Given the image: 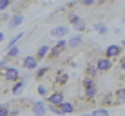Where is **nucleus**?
Returning a JSON list of instances; mask_svg holds the SVG:
<instances>
[{"label": "nucleus", "instance_id": "obj_12", "mask_svg": "<svg viewBox=\"0 0 125 116\" xmlns=\"http://www.w3.org/2000/svg\"><path fill=\"white\" fill-rule=\"evenodd\" d=\"M85 76H91V78H98L100 76V71H98L94 62H87V65H85Z\"/></svg>", "mask_w": 125, "mask_h": 116}, {"label": "nucleus", "instance_id": "obj_16", "mask_svg": "<svg viewBox=\"0 0 125 116\" xmlns=\"http://www.w3.org/2000/svg\"><path fill=\"white\" fill-rule=\"evenodd\" d=\"M49 49H51V45H40V47H38L36 54H34L38 62H42V60H44V58L47 56V53H49Z\"/></svg>", "mask_w": 125, "mask_h": 116}, {"label": "nucleus", "instance_id": "obj_1", "mask_svg": "<svg viewBox=\"0 0 125 116\" xmlns=\"http://www.w3.org/2000/svg\"><path fill=\"white\" fill-rule=\"evenodd\" d=\"M65 51H67V42H65V38H58V42L49 49L47 56H49V60H58L63 53H65Z\"/></svg>", "mask_w": 125, "mask_h": 116}, {"label": "nucleus", "instance_id": "obj_29", "mask_svg": "<svg viewBox=\"0 0 125 116\" xmlns=\"http://www.w3.org/2000/svg\"><path fill=\"white\" fill-rule=\"evenodd\" d=\"M120 69L125 71V56H123V58H120Z\"/></svg>", "mask_w": 125, "mask_h": 116}, {"label": "nucleus", "instance_id": "obj_19", "mask_svg": "<svg viewBox=\"0 0 125 116\" xmlns=\"http://www.w3.org/2000/svg\"><path fill=\"white\" fill-rule=\"evenodd\" d=\"M49 73H51V67H47V65H45V67H40V69H36V74H34V78H36L38 82H42L47 74H49Z\"/></svg>", "mask_w": 125, "mask_h": 116}, {"label": "nucleus", "instance_id": "obj_21", "mask_svg": "<svg viewBox=\"0 0 125 116\" xmlns=\"http://www.w3.org/2000/svg\"><path fill=\"white\" fill-rule=\"evenodd\" d=\"M93 29H94V31H98V33H100V35H105V33L109 31V27H107L105 24H98V22H96V24L93 25Z\"/></svg>", "mask_w": 125, "mask_h": 116}, {"label": "nucleus", "instance_id": "obj_11", "mask_svg": "<svg viewBox=\"0 0 125 116\" xmlns=\"http://www.w3.org/2000/svg\"><path fill=\"white\" fill-rule=\"evenodd\" d=\"M47 111H49V107H47L45 102H34L31 105V113L33 114H45Z\"/></svg>", "mask_w": 125, "mask_h": 116}, {"label": "nucleus", "instance_id": "obj_31", "mask_svg": "<svg viewBox=\"0 0 125 116\" xmlns=\"http://www.w3.org/2000/svg\"><path fill=\"white\" fill-rule=\"evenodd\" d=\"M4 38H6V36H4V33L0 31V44H2V42H4Z\"/></svg>", "mask_w": 125, "mask_h": 116}, {"label": "nucleus", "instance_id": "obj_32", "mask_svg": "<svg viewBox=\"0 0 125 116\" xmlns=\"http://www.w3.org/2000/svg\"><path fill=\"white\" fill-rule=\"evenodd\" d=\"M122 45H123V47H125V40H123V42H122Z\"/></svg>", "mask_w": 125, "mask_h": 116}, {"label": "nucleus", "instance_id": "obj_17", "mask_svg": "<svg viewBox=\"0 0 125 116\" xmlns=\"http://www.w3.org/2000/svg\"><path fill=\"white\" fill-rule=\"evenodd\" d=\"M18 54H20V49L16 45H11V47H7V51H6V58H9L11 62L15 58H18Z\"/></svg>", "mask_w": 125, "mask_h": 116}, {"label": "nucleus", "instance_id": "obj_20", "mask_svg": "<svg viewBox=\"0 0 125 116\" xmlns=\"http://www.w3.org/2000/svg\"><path fill=\"white\" fill-rule=\"evenodd\" d=\"M73 27H74V31H80V33H82V31H85V29H87V24H85L83 18H80L76 24H73Z\"/></svg>", "mask_w": 125, "mask_h": 116}, {"label": "nucleus", "instance_id": "obj_13", "mask_svg": "<svg viewBox=\"0 0 125 116\" xmlns=\"http://www.w3.org/2000/svg\"><path fill=\"white\" fill-rule=\"evenodd\" d=\"M58 107H60V111H62V114H73L76 111L74 104H73V102H65V100H63Z\"/></svg>", "mask_w": 125, "mask_h": 116}, {"label": "nucleus", "instance_id": "obj_26", "mask_svg": "<svg viewBox=\"0 0 125 116\" xmlns=\"http://www.w3.org/2000/svg\"><path fill=\"white\" fill-rule=\"evenodd\" d=\"M93 114H94V116H103V114H109V109H107V107H105V109H94V111H93Z\"/></svg>", "mask_w": 125, "mask_h": 116}, {"label": "nucleus", "instance_id": "obj_7", "mask_svg": "<svg viewBox=\"0 0 125 116\" xmlns=\"http://www.w3.org/2000/svg\"><path fill=\"white\" fill-rule=\"evenodd\" d=\"M100 105H103V107L118 105V102H116V98H114V93H103L102 98H100Z\"/></svg>", "mask_w": 125, "mask_h": 116}, {"label": "nucleus", "instance_id": "obj_3", "mask_svg": "<svg viewBox=\"0 0 125 116\" xmlns=\"http://www.w3.org/2000/svg\"><path fill=\"white\" fill-rule=\"evenodd\" d=\"M65 100V94H63L62 89H54L45 96V104L47 105H60L62 102Z\"/></svg>", "mask_w": 125, "mask_h": 116}, {"label": "nucleus", "instance_id": "obj_24", "mask_svg": "<svg viewBox=\"0 0 125 116\" xmlns=\"http://www.w3.org/2000/svg\"><path fill=\"white\" fill-rule=\"evenodd\" d=\"M22 38H24V33H22V31H20V33H16V35H15V36H13L11 40H9L7 47H11V45H16V42H18V40H22Z\"/></svg>", "mask_w": 125, "mask_h": 116}, {"label": "nucleus", "instance_id": "obj_8", "mask_svg": "<svg viewBox=\"0 0 125 116\" xmlns=\"http://www.w3.org/2000/svg\"><path fill=\"white\" fill-rule=\"evenodd\" d=\"M38 63H40V62L36 60V56H33V54H31V56H25L22 60V69H25V71H34L38 67Z\"/></svg>", "mask_w": 125, "mask_h": 116}, {"label": "nucleus", "instance_id": "obj_2", "mask_svg": "<svg viewBox=\"0 0 125 116\" xmlns=\"http://www.w3.org/2000/svg\"><path fill=\"white\" fill-rule=\"evenodd\" d=\"M0 76H2L6 82H9V84H13V82L20 80L22 76H20V71L18 67H11V65H6L2 71H0Z\"/></svg>", "mask_w": 125, "mask_h": 116}, {"label": "nucleus", "instance_id": "obj_5", "mask_svg": "<svg viewBox=\"0 0 125 116\" xmlns=\"http://www.w3.org/2000/svg\"><path fill=\"white\" fill-rule=\"evenodd\" d=\"M94 63H96V67H98V71H100V73H109L111 69H113V60L107 58L105 54H103V56H98Z\"/></svg>", "mask_w": 125, "mask_h": 116}, {"label": "nucleus", "instance_id": "obj_33", "mask_svg": "<svg viewBox=\"0 0 125 116\" xmlns=\"http://www.w3.org/2000/svg\"><path fill=\"white\" fill-rule=\"evenodd\" d=\"M25 2H33V0H25Z\"/></svg>", "mask_w": 125, "mask_h": 116}, {"label": "nucleus", "instance_id": "obj_14", "mask_svg": "<svg viewBox=\"0 0 125 116\" xmlns=\"http://www.w3.org/2000/svg\"><path fill=\"white\" fill-rule=\"evenodd\" d=\"M24 87H25V82H24L22 78L16 80V82H13V85H11V94H22Z\"/></svg>", "mask_w": 125, "mask_h": 116}, {"label": "nucleus", "instance_id": "obj_4", "mask_svg": "<svg viewBox=\"0 0 125 116\" xmlns=\"http://www.w3.org/2000/svg\"><path fill=\"white\" fill-rule=\"evenodd\" d=\"M67 82H69V74H67V71H63V69H60L54 73V78H53V85L54 87H65L67 85Z\"/></svg>", "mask_w": 125, "mask_h": 116}, {"label": "nucleus", "instance_id": "obj_23", "mask_svg": "<svg viewBox=\"0 0 125 116\" xmlns=\"http://www.w3.org/2000/svg\"><path fill=\"white\" fill-rule=\"evenodd\" d=\"M80 18H82V16L78 15V13H73V11H71V13L67 15V20H69V24H71V25H73V24H76V22H78Z\"/></svg>", "mask_w": 125, "mask_h": 116}, {"label": "nucleus", "instance_id": "obj_18", "mask_svg": "<svg viewBox=\"0 0 125 116\" xmlns=\"http://www.w3.org/2000/svg\"><path fill=\"white\" fill-rule=\"evenodd\" d=\"M114 98H116V102H118V105L125 104V85L123 87H118L114 91Z\"/></svg>", "mask_w": 125, "mask_h": 116}, {"label": "nucleus", "instance_id": "obj_15", "mask_svg": "<svg viewBox=\"0 0 125 116\" xmlns=\"http://www.w3.org/2000/svg\"><path fill=\"white\" fill-rule=\"evenodd\" d=\"M82 44H83V36H82V35H76V36H73L71 40L67 42V47H69V49H78Z\"/></svg>", "mask_w": 125, "mask_h": 116}, {"label": "nucleus", "instance_id": "obj_10", "mask_svg": "<svg viewBox=\"0 0 125 116\" xmlns=\"http://www.w3.org/2000/svg\"><path fill=\"white\" fill-rule=\"evenodd\" d=\"M67 33H69L67 25H56V27L51 29V36H53V38H65Z\"/></svg>", "mask_w": 125, "mask_h": 116}, {"label": "nucleus", "instance_id": "obj_6", "mask_svg": "<svg viewBox=\"0 0 125 116\" xmlns=\"http://www.w3.org/2000/svg\"><path fill=\"white\" fill-rule=\"evenodd\" d=\"M122 53H123V45L122 44H111V45H107V49H105V56L107 58H111V60H116V58H120L122 56Z\"/></svg>", "mask_w": 125, "mask_h": 116}, {"label": "nucleus", "instance_id": "obj_25", "mask_svg": "<svg viewBox=\"0 0 125 116\" xmlns=\"http://www.w3.org/2000/svg\"><path fill=\"white\" fill-rule=\"evenodd\" d=\"M11 4H13V0H0V11H6Z\"/></svg>", "mask_w": 125, "mask_h": 116}, {"label": "nucleus", "instance_id": "obj_27", "mask_svg": "<svg viewBox=\"0 0 125 116\" xmlns=\"http://www.w3.org/2000/svg\"><path fill=\"white\" fill-rule=\"evenodd\" d=\"M80 6H83V7H89V6H94L96 4V0H80Z\"/></svg>", "mask_w": 125, "mask_h": 116}, {"label": "nucleus", "instance_id": "obj_22", "mask_svg": "<svg viewBox=\"0 0 125 116\" xmlns=\"http://www.w3.org/2000/svg\"><path fill=\"white\" fill-rule=\"evenodd\" d=\"M36 93L40 94L42 98H45L47 94H49V87H47V85H44V84H40V85L36 87Z\"/></svg>", "mask_w": 125, "mask_h": 116}, {"label": "nucleus", "instance_id": "obj_9", "mask_svg": "<svg viewBox=\"0 0 125 116\" xmlns=\"http://www.w3.org/2000/svg\"><path fill=\"white\" fill-rule=\"evenodd\" d=\"M24 24V15H20V13H16V15L9 16V20H7V29H15L18 27V25Z\"/></svg>", "mask_w": 125, "mask_h": 116}, {"label": "nucleus", "instance_id": "obj_30", "mask_svg": "<svg viewBox=\"0 0 125 116\" xmlns=\"http://www.w3.org/2000/svg\"><path fill=\"white\" fill-rule=\"evenodd\" d=\"M103 2H109V4H114L116 0H100V4H103Z\"/></svg>", "mask_w": 125, "mask_h": 116}, {"label": "nucleus", "instance_id": "obj_28", "mask_svg": "<svg viewBox=\"0 0 125 116\" xmlns=\"http://www.w3.org/2000/svg\"><path fill=\"white\" fill-rule=\"evenodd\" d=\"M7 114H9V104L0 105V116H7Z\"/></svg>", "mask_w": 125, "mask_h": 116}]
</instances>
